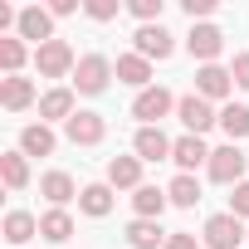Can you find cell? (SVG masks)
Listing matches in <instances>:
<instances>
[{"instance_id": "cell-1", "label": "cell", "mask_w": 249, "mask_h": 249, "mask_svg": "<svg viewBox=\"0 0 249 249\" xmlns=\"http://www.w3.org/2000/svg\"><path fill=\"white\" fill-rule=\"evenodd\" d=\"M117 78V64L107 59V54H83L78 59V69H73V93H83V98H98V93H107V83Z\"/></svg>"}, {"instance_id": "cell-2", "label": "cell", "mask_w": 249, "mask_h": 249, "mask_svg": "<svg viewBox=\"0 0 249 249\" xmlns=\"http://www.w3.org/2000/svg\"><path fill=\"white\" fill-rule=\"evenodd\" d=\"M176 103H181V98H171V88L152 83V88H142V93L132 98V117L142 122V127H161V117H171Z\"/></svg>"}, {"instance_id": "cell-3", "label": "cell", "mask_w": 249, "mask_h": 249, "mask_svg": "<svg viewBox=\"0 0 249 249\" xmlns=\"http://www.w3.org/2000/svg\"><path fill=\"white\" fill-rule=\"evenodd\" d=\"M35 69H39V78H73L78 54L69 49V39H49L35 49Z\"/></svg>"}, {"instance_id": "cell-4", "label": "cell", "mask_w": 249, "mask_h": 249, "mask_svg": "<svg viewBox=\"0 0 249 249\" xmlns=\"http://www.w3.org/2000/svg\"><path fill=\"white\" fill-rule=\"evenodd\" d=\"M205 171H210V181H220V186L234 191V186L244 181V171H249V157L239 152V142H225V147L210 152V166H205Z\"/></svg>"}, {"instance_id": "cell-5", "label": "cell", "mask_w": 249, "mask_h": 249, "mask_svg": "<svg viewBox=\"0 0 249 249\" xmlns=\"http://www.w3.org/2000/svg\"><path fill=\"white\" fill-rule=\"evenodd\" d=\"M200 244H205V249H239V244H244V220L230 215V210L210 215L205 230H200Z\"/></svg>"}, {"instance_id": "cell-6", "label": "cell", "mask_w": 249, "mask_h": 249, "mask_svg": "<svg viewBox=\"0 0 249 249\" xmlns=\"http://www.w3.org/2000/svg\"><path fill=\"white\" fill-rule=\"evenodd\" d=\"M176 117H181V127L191 132V137H205L215 122H220V112H215V103H205L200 93H186L181 103H176Z\"/></svg>"}, {"instance_id": "cell-7", "label": "cell", "mask_w": 249, "mask_h": 249, "mask_svg": "<svg viewBox=\"0 0 249 249\" xmlns=\"http://www.w3.org/2000/svg\"><path fill=\"white\" fill-rule=\"evenodd\" d=\"M132 54H142L147 64H152V59H171V54H176V35H171L166 25H137Z\"/></svg>"}, {"instance_id": "cell-8", "label": "cell", "mask_w": 249, "mask_h": 249, "mask_svg": "<svg viewBox=\"0 0 249 249\" xmlns=\"http://www.w3.org/2000/svg\"><path fill=\"white\" fill-rule=\"evenodd\" d=\"M64 137H69L73 147H98V142L107 137V117H103V112H88V107H78V112L64 122Z\"/></svg>"}, {"instance_id": "cell-9", "label": "cell", "mask_w": 249, "mask_h": 249, "mask_svg": "<svg viewBox=\"0 0 249 249\" xmlns=\"http://www.w3.org/2000/svg\"><path fill=\"white\" fill-rule=\"evenodd\" d=\"M15 35H20V39H30L35 49H39V44H49V39H59V35H54V15H49V5H25V10H20Z\"/></svg>"}, {"instance_id": "cell-10", "label": "cell", "mask_w": 249, "mask_h": 249, "mask_svg": "<svg viewBox=\"0 0 249 249\" xmlns=\"http://www.w3.org/2000/svg\"><path fill=\"white\" fill-rule=\"evenodd\" d=\"M196 93H200L205 103H225V98L234 93V73H230L225 64H200V69H196Z\"/></svg>"}, {"instance_id": "cell-11", "label": "cell", "mask_w": 249, "mask_h": 249, "mask_svg": "<svg viewBox=\"0 0 249 249\" xmlns=\"http://www.w3.org/2000/svg\"><path fill=\"white\" fill-rule=\"evenodd\" d=\"M186 49H191V59H200V64H215V59L225 54V30H220V25H191V35H186Z\"/></svg>"}, {"instance_id": "cell-12", "label": "cell", "mask_w": 249, "mask_h": 249, "mask_svg": "<svg viewBox=\"0 0 249 249\" xmlns=\"http://www.w3.org/2000/svg\"><path fill=\"white\" fill-rule=\"evenodd\" d=\"M171 161H176V171L181 176H196V166H210V147H205V137H176V147H171Z\"/></svg>"}, {"instance_id": "cell-13", "label": "cell", "mask_w": 249, "mask_h": 249, "mask_svg": "<svg viewBox=\"0 0 249 249\" xmlns=\"http://www.w3.org/2000/svg\"><path fill=\"white\" fill-rule=\"evenodd\" d=\"M35 103H39L35 78H25V73L0 78V107H5V112H25V107H35Z\"/></svg>"}, {"instance_id": "cell-14", "label": "cell", "mask_w": 249, "mask_h": 249, "mask_svg": "<svg viewBox=\"0 0 249 249\" xmlns=\"http://www.w3.org/2000/svg\"><path fill=\"white\" fill-rule=\"evenodd\" d=\"M171 137L161 132V127H137V137H132V157H142V161H171Z\"/></svg>"}, {"instance_id": "cell-15", "label": "cell", "mask_w": 249, "mask_h": 249, "mask_svg": "<svg viewBox=\"0 0 249 249\" xmlns=\"http://www.w3.org/2000/svg\"><path fill=\"white\" fill-rule=\"evenodd\" d=\"M39 196L49 200V210H69V200H78V186L69 171H44L39 176Z\"/></svg>"}, {"instance_id": "cell-16", "label": "cell", "mask_w": 249, "mask_h": 249, "mask_svg": "<svg viewBox=\"0 0 249 249\" xmlns=\"http://www.w3.org/2000/svg\"><path fill=\"white\" fill-rule=\"evenodd\" d=\"M78 112V103H73V88H49V93H39V122H69Z\"/></svg>"}, {"instance_id": "cell-17", "label": "cell", "mask_w": 249, "mask_h": 249, "mask_svg": "<svg viewBox=\"0 0 249 249\" xmlns=\"http://www.w3.org/2000/svg\"><path fill=\"white\" fill-rule=\"evenodd\" d=\"M142 157H112L107 161V186L112 191H142Z\"/></svg>"}, {"instance_id": "cell-18", "label": "cell", "mask_w": 249, "mask_h": 249, "mask_svg": "<svg viewBox=\"0 0 249 249\" xmlns=\"http://www.w3.org/2000/svg\"><path fill=\"white\" fill-rule=\"evenodd\" d=\"M54 147H59V137H54L49 122H30V127H20V152L25 157H54Z\"/></svg>"}, {"instance_id": "cell-19", "label": "cell", "mask_w": 249, "mask_h": 249, "mask_svg": "<svg viewBox=\"0 0 249 249\" xmlns=\"http://www.w3.org/2000/svg\"><path fill=\"white\" fill-rule=\"evenodd\" d=\"M112 205H117V196H112V186H107V181H93V186H83V191H78V210H83V215H93V220L112 215Z\"/></svg>"}, {"instance_id": "cell-20", "label": "cell", "mask_w": 249, "mask_h": 249, "mask_svg": "<svg viewBox=\"0 0 249 249\" xmlns=\"http://www.w3.org/2000/svg\"><path fill=\"white\" fill-rule=\"evenodd\" d=\"M117 83H127V88H152V64L142 54H117Z\"/></svg>"}, {"instance_id": "cell-21", "label": "cell", "mask_w": 249, "mask_h": 249, "mask_svg": "<svg viewBox=\"0 0 249 249\" xmlns=\"http://www.w3.org/2000/svg\"><path fill=\"white\" fill-rule=\"evenodd\" d=\"M166 230H161V220H132L127 225V244L132 249H166Z\"/></svg>"}, {"instance_id": "cell-22", "label": "cell", "mask_w": 249, "mask_h": 249, "mask_svg": "<svg viewBox=\"0 0 249 249\" xmlns=\"http://www.w3.org/2000/svg\"><path fill=\"white\" fill-rule=\"evenodd\" d=\"M35 234H39V215H30V210H10V215H5V244L20 249V244H30Z\"/></svg>"}, {"instance_id": "cell-23", "label": "cell", "mask_w": 249, "mask_h": 249, "mask_svg": "<svg viewBox=\"0 0 249 249\" xmlns=\"http://www.w3.org/2000/svg\"><path fill=\"white\" fill-rule=\"evenodd\" d=\"M166 205H171V200H166L161 186H142V191H132V210H137V220H161Z\"/></svg>"}, {"instance_id": "cell-24", "label": "cell", "mask_w": 249, "mask_h": 249, "mask_svg": "<svg viewBox=\"0 0 249 249\" xmlns=\"http://www.w3.org/2000/svg\"><path fill=\"white\" fill-rule=\"evenodd\" d=\"M0 176H5L10 191H25V186H30V157H25L20 147L5 152V157H0Z\"/></svg>"}, {"instance_id": "cell-25", "label": "cell", "mask_w": 249, "mask_h": 249, "mask_svg": "<svg viewBox=\"0 0 249 249\" xmlns=\"http://www.w3.org/2000/svg\"><path fill=\"white\" fill-rule=\"evenodd\" d=\"M166 200H171L176 210H196V205H200V181H196V176H181V171H176V181L166 186Z\"/></svg>"}, {"instance_id": "cell-26", "label": "cell", "mask_w": 249, "mask_h": 249, "mask_svg": "<svg viewBox=\"0 0 249 249\" xmlns=\"http://www.w3.org/2000/svg\"><path fill=\"white\" fill-rule=\"evenodd\" d=\"M69 234H73V215H69V210H44V215H39V239L64 244Z\"/></svg>"}, {"instance_id": "cell-27", "label": "cell", "mask_w": 249, "mask_h": 249, "mask_svg": "<svg viewBox=\"0 0 249 249\" xmlns=\"http://www.w3.org/2000/svg\"><path fill=\"white\" fill-rule=\"evenodd\" d=\"M220 127H225L230 142H244V137H249V107H244V103H225V107H220Z\"/></svg>"}, {"instance_id": "cell-28", "label": "cell", "mask_w": 249, "mask_h": 249, "mask_svg": "<svg viewBox=\"0 0 249 249\" xmlns=\"http://www.w3.org/2000/svg\"><path fill=\"white\" fill-rule=\"evenodd\" d=\"M30 59V44L25 39H0V69H5V78H15Z\"/></svg>"}, {"instance_id": "cell-29", "label": "cell", "mask_w": 249, "mask_h": 249, "mask_svg": "<svg viewBox=\"0 0 249 249\" xmlns=\"http://www.w3.org/2000/svg\"><path fill=\"white\" fill-rule=\"evenodd\" d=\"M161 10H166V0H127V15L137 25H161Z\"/></svg>"}, {"instance_id": "cell-30", "label": "cell", "mask_w": 249, "mask_h": 249, "mask_svg": "<svg viewBox=\"0 0 249 249\" xmlns=\"http://www.w3.org/2000/svg\"><path fill=\"white\" fill-rule=\"evenodd\" d=\"M117 0H83V15L88 20H98V25H107V20H117Z\"/></svg>"}, {"instance_id": "cell-31", "label": "cell", "mask_w": 249, "mask_h": 249, "mask_svg": "<svg viewBox=\"0 0 249 249\" xmlns=\"http://www.w3.org/2000/svg\"><path fill=\"white\" fill-rule=\"evenodd\" d=\"M181 10L191 15V25L200 20V25H210V15H215V0H181Z\"/></svg>"}, {"instance_id": "cell-32", "label": "cell", "mask_w": 249, "mask_h": 249, "mask_svg": "<svg viewBox=\"0 0 249 249\" xmlns=\"http://www.w3.org/2000/svg\"><path fill=\"white\" fill-rule=\"evenodd\" d=\"M230 215H239V220H249V181H239V186L230 191Z\"/></svg>"}, {"instance_id": "cell-33", "label": "cell", "mask_w": 249, "mask_h": 249, "mask_svg": "<svg viewBox=\"0 0 249 249\" xmlns=\"http://www.w3.org/2000/svg\"><path fill=\"white\" fill-rule=\"evenodd\" d=\"M230 73H234V88H244V93H249V49H239V54H234Z\"/></svg>"}, {"instance_id": "cell-34", "label": "cell", "mask_w": 249, "mask_h": 249, "mask_svg": "<svg viewBox=\"0 0 249 249\" xmlns=\"http://www.w3.org/2000/svg\"><path fill=\"white\" fill-rule=\"evenodd\" d=\"M166 249H200V239H196L191 230H171V239H166Z\"/></svg>"}, {"instance_id": "cell-35", "label": "cell", "mask_w": 249, "mask_h": 249, "mask_svg": "<svg viewBox=\"0 0 249 249\" xmlns=\"http://www.w3.org/2000/svg\"><path fill=\"white\" fill-rule=\"evenodd\" d=\"M78 10V0H49V15L54 20H64V15H73Z\"/></svg>"}]
</instances>
